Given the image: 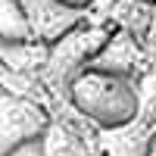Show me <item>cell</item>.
<instances>
[{
	"instance_id": "obj_1",
	"label": "cell",
	"mask_w": 156,
	"mask_h": 156,
	"mask_svg": "<svg viewBox=\"0 0 156 156\" xmlns=\"http://www.w3.org/2000/svg\"><path fill=\"white\" fill-rule=\"evenodd\" d=\"M69 100L72 106L97 128H115L140 115V100H137V84L122 75H106L84 69L81 75L69 84Z\"/></svg>"
},
{
	"instance_id": "obj_2",
	"label": "cell",
	"mask_w": 156,
	"mask_h": 156,
	"mask_svg": "<svg viewBox=\"0 0 156 156\" xmlns=\"http://www.w3.org/2000/svg\"><path fill=\"white\" fill-rule=\"evenodd\" d=\"M112 28L109 25H78L69 34H62L59 41L50 44V56H47V69H44V78L53 84H72L78 75H81L94 56L103 50V44L109 41Z\"/></svg>"
},
{
	"instance_id": "obj_3",
	"label": "cell",
	"mask_w": 156,
	"mask_h": 156,
	"mask_svg": "<svg viewBox=\"0 0 156 156\" xmlns=\"http://www.w3.org/2000/svg\"><path fill=\"white\" fill-rule=\"evenodd\" d=\"M47 125L50 119L41 103L0 90V156L16 153L19 147L31 144V140H41Z\"/></svg>"
},
{
	"instance_id": "obj_4",
	"label": "cell",
	"mask_w": 156,
	"mask_h": 156,
	"mask_svg": "<svg viewBox=\"0 0 156 156\" xmlns=\"http://www.w3.org/2000/svg\"><path fill=\"white\" fill-rule=\"evenodd\" d=\"M19 3L28 16L34 41H44V44H53L62 34H69L72 28H78L87 12V9L66 6L62 0H19Z\"/></svg>"
},
{
	"instance_id": "obj_5",
	"label": "cell",
	"mask_w": 156,
	"mask_h": 156,
	"mask_svg": "<svg viewBox=\"0 0 156 156\" xmlns=\"http://www.w3.org/2000/svg\"><path fill=\"white\" fill-rule=\"evenodd\" d=\"M147 66H153V62L147 59L144 47L137 44V37H131L125 28H115L87 69L106 72V75H122V78H137Z\"/></svg>"
},
{
	"instance_id": "obj_6",
	"label": "cell",
	"mask_w": 156,
	"mask_h": 156,
	"mask_svg": "<svg viewBox=\"0 0 156 156\" xmlns=\"http://www.w3.org/2000/svg\"><path fill=\"white\" fill-rule=\"evenodd\" d=\"M153 125L147 122V115L140 112L131 122L115 125V128H97L100 153L103 156H150L153 144Z\"/></svg>"
},
{
	"instance_id": "obj_7",
	"label": "cell",
	"mask_w": 156,
	"mask_h": 156,
	"mask_svg": "<svg viewBox=\"0 0 156 156\" xmlns=\"http://www.w3.org/2000/svg\"><path fill=\"white\" fill-rule=\"evenodd\" d=\"M50 56V44L44 41H0V66L19 78L44 75Z\"/></svg>"
},
{
	"instance_id": "obj_8",
	"label": "cell",
	"mask_w": 156,
	"mask_h": 156,
	"mask_svg": "<svg viewBox=\"0 0 156 156\" xmlns=\"http://www.w3.org/2000/svg\"><path fill=\"white\" fill-rule=\"evenodd\" d=\"M41 147H44V156H87L81 137L69 125H59V122L47 125V131L41 137Z\"/></svg>"
},
{
	"instance_id": "obj_9",
	"label": "cell",
	"mask_w": 156,
	"mask_h": 156,
	"mask_svg": "<svg viewBox=\"0 0 156 156\" xmlns=\"http://www.w3.org/2000/svg\"><path fill=\"white\" fill-rule=\"evenodd\" d=\"M0 41H34L19 0H0Z\"/></svg>"
},
{
	"instance_id": "obj_10",
	"label": "cell",
	"mask_w": 156,
	"mask_h": 156,
	"mask_svg": "<svg viewBox=\"0 0 156 156\" xmlns=\"http://www.w3.org/2000/svg\"><path fill=\"white\" fill-rule=\"evenodd\" d=\"M137 100H140V109H147L150 103L156 100V62L153 66H147L144 72L137 75Z\"/></svg>"
},
{
	"instance_id": "obj_11",
	"label": "cell",
	"mask_w": 156,
	"mask_h": 156,
	"mask_svg": "<svg viewBox=\"0 0 156 156\" xmlns=\"http://www.w3.org/2000/svg\"><path fill=\"white\" fill-rule=\"evenodd\" d=\"M140 47H144L147 59H150V62H156V16H153L150 28H147V34H144V41H140Z\"/></svg>"
},
{
	"instance_id": "obj_12",
	"label": "cell",
	"mask_w": 156,
	"mask_h": 156,
	"mask_svg": "<svg viewBox=\"0 0 156 156\" xmlns=\"http://www.w3.org/2000/svg\"><path fill=\"white\" fill-rule=\"evenodd\" d=\"M115 3H119V0H90L87 9L94 12V16H100V19H106V16L115 12Z\"/></svg>"
},
{
	"instance_id": "obj_13",
	"label": "cell",
	"mask_w": 156,
	"mask_h": 156,
	"mask_svg": "<svg viewBox=\"0 0 156 156\" xmlns=\"http://www.w3.org/2000/svg\"><path fill=\"white\" fill-rule=\"evenodd\" d=\"M9 156H44V147H41V140H31V144L19 147L16 153H9Z\"/></svg>"
},
{
	"instance_id": "obj_14",
	"label": "cell",
	"mask_w": 156,
	"mask_h": 156,
	"mask_svg": "<svg viewBox=\"0 0 156 156\" xmlns=\"http://www.w3.org/2000/svg\"><path fill=\"white\" fill-rule=\"evenodd\" d=\"M140 112H144V115H147V122L153 125V131H156V100L150 103V106H147V109H140Z\"/></svg>"
},
{
	"instance_id": "obj_15",
	"label": "cell",
	"mask_w": 156,
	"mask_h": 156,
	"mask_svg": "<svg viewBox=\"0 0 156 156\" xmlns=\"http://www.w3.org/2000/svg\"><path fill=\"white\" fill-rule=\"evenodd\" d=\"M62 3H66V6H75V9H87L90 0H62Z\"/></svg>"
},
{
	"instance_id": "obj_16",
	"label": "cell",
	"mask_w": 156,
	"mask_h": 156,
	"mask_svg": "<svg viewBox=\"0 0 156 156\" xmlns=\"http://www.w3.org/2000/svg\"><path fill=\"white\" fill-rule=\"evenodd\" d=\"M150 156H156V134H153V144H150Z\"/></svg>"
}]
</instances>
